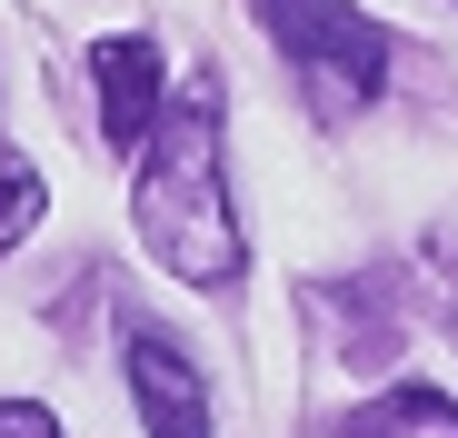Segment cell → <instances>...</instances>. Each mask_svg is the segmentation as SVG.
<instances>
[{
  "label": "cell",
  "mask_w": 458,
  "mask_h": 438,
  "mask_svg": "<svg viewBox=\"0 0 458 438\" xmlns=\"http://www.w3.org/2000/svg\"><path fill=\"white\" fill-rule=\"evenodd\" d=\"M219 110H229L219 70H190L170 90L160 139L140 150V180H130V219H140L149 259L190 289L240 279V219H229V190H219Z\"/></svg>",
  "instance_id": "1"
},
{
  "label": "cell",
  "mask_w": 458,
  "mask_h": 438,
  "mask_svg": "<svg viewBox=\"0 0 458 438\" xmlns=\"http://www.w3.org/2000/svg\"><path fill=\"white\" fill-rule=\"evenodd\" d=\"M259 30L289 50L319 120H359L389 80V30L369 11H349V0H259Z\"/></svg>",
  "instance_id": "2"
},
{
  "label": "cell",
  "mask_w": 458,
  "mask_h": 438,
  "mask_svg": "<svg viewBox=\"0 0 458 438\" xmlns=\"http://www.w3.org/2000/svg\"><path fill=\"white\" fill-rule=\"evenodd\" d=\"M90 80H100V139L120 160H140L170 120V80H160V40L149 30H110L90 50Z\"/></svg>",
  "instance_id": "3"
},
{
  "label": "cell",
  "mask_w": 458,
  "mask_h": 438,
  "mask_svg": "<svg viewBox=\"0 0 458 438\" xmlns=\"http://www.w3.org/2000/svg\"><path fill=\"white\" fill-rule=\"evenodd\" d=\"M120 369H130V399H140V418H149V438H209V379L180 358V339H160V329H120Z\"/></svg>",
  "instance_id": "4"
},
{
  "label": "cell",
  "mask_w": 458,
  "mask_h": 438,
  "mask_svg": "<svg viewBox=\"0 0 458 438\" xmlns=\"http://www.w3.org/2000/svg\"><path fill=\"white\" fill-rule=\"evenodd\" d=\"M339 438H458V399L409 379V389H378L359 418H339Z\"/></svg>",
  "instance_id": "5"
},
{
  "label": "cell",
  "mask_w": 458,
  "mask_h": 438,
  "mask_svg": "<svg viewBox=\"0 0 458 438\" xmlns=\"http://www.w3.org/2000/svg\"><path fill=\"white\" fill-rule=\"evenodd\" d=\"M40 209H50V180H40V170L11 150V139H0V249H21Z\"/></svg>",
  "instance_id": "6"
},
{
  "label": "cell",
  "mask_w": 458,
  "mask_h": 438,
  "mask_svg": "<svg viewBox=\"0 0 458 438\" xmlns=\"http://www.w3.org/2000/svg\"><path fill=\"white\" fill-rule=\"evenodd\" d=\"M0 438H60V428H50V409H30V399H0Z\"/></svg>",
  "instance_id": "7"
}]
</instances>
